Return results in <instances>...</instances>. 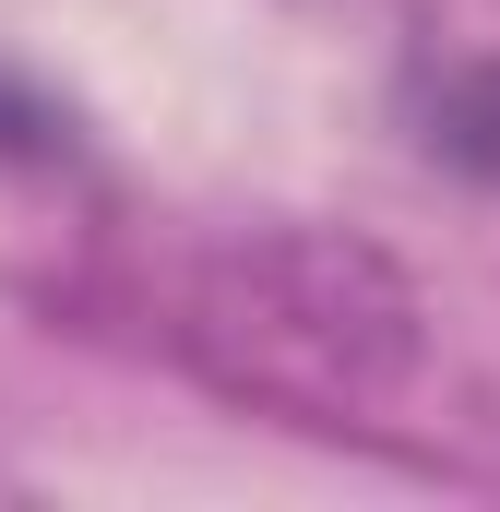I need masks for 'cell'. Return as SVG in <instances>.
I'll return each mask as SVG.
<instances>
[{"instance_id":"1","label":"cell","mask_w":500,"mask_h":512,"mask_svg":"<svg viewBox=\"0 0 500 512\" xmlns=\"http://www.w3.org/2000/svg\"><path fill=\"white\" fill-rule=\"evenodd\" d=\"M167 346L239 405L310 417V429H370L429 358V310L346 227H227L179 262Z\"/></svg>"},{"instance_id":"2","label":"cell","mask_w":500,"mask_h":512,"mask_svg":"<svg viewBox=\"0 0 500 512\" xmlns=\"http://www.w3.org/2000/svg\"><path fill=\"white\" fill-rule=\"evenodd\" d=\"M417 120H429V155H453L465 179H489V191H500V48H489V60L429 72Z\"/></svg>"}]
</instances>
